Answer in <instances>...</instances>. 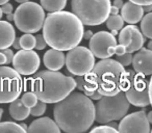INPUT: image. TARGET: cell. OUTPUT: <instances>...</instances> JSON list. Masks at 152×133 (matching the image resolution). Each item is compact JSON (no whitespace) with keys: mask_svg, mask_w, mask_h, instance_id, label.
Masks as SVG:
<instances>
[{"mask_svg":"<svg viewBox=\"0 0 152 133\" xmlns=\"http://www.w3.org/2000/svg\"><path fill=\"white\" fill-rule=\"evenodd\" d=\"M45 12L42 5L36 2L21 3L14 14V22L17 28L24 33H36L43 28Z\"/></svg>","mask_w":152,"mask_h":133,"instance_id":"7","label":"cell"},{"mask_svg":"<svg viewBox=\"0 0 152 133\" xmlns=\"http://www.w3.org/2000/svg\"><path fill=\"white\" fill-rule=\"evenodd\" d=\"M83 23L74 13H49L43 25V36L51 48L69 51L83 41Z\"/></svg>","mask_w":152,"mask_h":133,"instance_id":"2","label":"cell"},{"mask_svg":"<svg viewBox=\"0 0 152 133\" xmlns=\"http://www.w3.org/2000/svg\"><path fill=\"white\" fill-rule=\"evenodd\" d=\"M2 15H3V12H2V9H1V7H0V19L2 18Z\"/></svg>","mask_w":152,"mask_h":133,"instance_id":"51","label":"cell"},{"mask_svg":"<svg viewBox=\"0 0 152 133\" xmlns=\"http://www.w3.org/2000/svg\"><path fill=\"white\" fill-rule=\"evenodd\" d=\"M47 45L48 44H47L46 40H45L43 34H38V36H36V47H34V48H36L37 50H43V49L46 48Z\"/></svg>","mask_w":152,"mask_h":133,"instance_id":"31","label":"cell"},{"mask_svg":"<svg viewBox=\"0 0 152 133\" xmlns=\"http://www.w3.org/2000/svg\"><path fill=\"white\" fill-rule=\"evenodd\" d=\"M133 70L142 75H152V50L142 47L132 58Z\"/></svg>","mask_w":152,"mask_h":133,"instance_id":"15","label":"cell"},{"mask_svg":"<svg viewBox=\"0 0 152 133\" xmlns=\"http://www.w3.org/2000/svg\"><path fill=\"white\" fill-rule=\"evenodd\" d=\"M93 36H94V33L91 31V30H87V31H85V33H83V39L90 41V39H91Z\"/></svg>","mask_w":152,"mask_h":133,"instance_id":"39","label":"cell"},{"mask_svg":"<svg viewBox=\"0 0 152 133\" xmlns=\"http://www.w3.org/2000/svg\"><path fill=\"white\" fill-rule=\"evenodd\" d=\"M75 81H76V87L80 92H83L85 95H87L88 97H91L94 92L97 91V87L90 81V79L87 77V75L77 76L75 78Z\"/></svg>","mask_w":152,"mask_h":133,"instance_id":"21","label":"cell"},{"mask_svg":"<svg viewBox=\"0 0 152 133\" xmlns=\"http://www.w3.org/2000/svg\"><path fill=\"white\" fill-rule=\"evenodd\" d=\"M147 47H148V49H150V50H152V39H151V41H149V42H148Z\"/></svg>","mask_w":152,"mask_h":133,"instance_id":"46","label":"cell"},{"mask_svg":"<svg viewBox=\"0 0 152 133\" xmlns=\"http://www.w3.org/2000/svg\"><path fill=\"white\" fill-rule=\"evenodd\" d=\"M21 100L25 106H27V107H29V108H32L37 104V102L39 101V98L34 92L29 91V92H27V93L23 94Z\"/></svg>","mask_w":152,"mask_h":133,"instance_id":"27","label":"cell"},{"mask_svg":"<svg viewBox=\"0 0 152 133\" xmlns=\"http://www.w3.org/2000/svg\"><path fill=\"white\" fill-rule=\"evenodd\" d=\"M145 43V38L142 32L135 25H127L119 32V44L125 46L126 51L129 53L137 52L143 47Z\"/></svg>","mask_w":152,"mask_h":133,"instance_id":"14","label":"cell"},{"mask_svg":"<svg viewBox=\"0 0 152 133\" xmlns=\"http://www.w3.org/2000/svg\"><path fill=\"white\" fill-rule=\"evenodd\" d=\"M110 33H112L113 36H117L119 32H118V30H112V31H110Z\"/></svg>","mask_w":152,"mask_h":133,"instance_id":"47","label":"cell"},{"mask_svg":"<svg viewBox=\"0 0 152 133\" xmlns=\"http://www.w3.org/2000/svg\"><path fill=\"white\" fill-rule=\"evenodd\" d=\"M115 7H117L118 9H122V7L124 5V3H123L122 0H114V4Z\"/></svg>","mask_w":152,"mask_h":133,"instance_id":"40","label":"cell"},{"mask_svg":"<svg viewBox=\"0 0 152 133\" xmlns=\"http://www.w3.org/2000/svg\"><path fill=\"white\" fill-rule=\"evenodd\" d=\"M147 118H148V121H149L150 124H152V111H150L149 113H148Z\"/></svg>","mask_w":152,"mask_h":133,"instance_id":"45","label":"cell"},{"mask_svg":"<svg viewBox=\"0 0 152 133\" xmlns=\"http://www.w3.org/2000/svg\"><path fill=\"white\" fill-rule=\"evenodd\" d=\"M126 52H127V51H126V48H125L124 45H122V44L117 45L116 52H115V54H116V55H123L124 53H126Z\"/></svg>","mask_w":152,"mask_h":133,"instance_id":"34","label":"cell"},{"mask_svg":"<svg viewBox=\"0 0 152 133\" xmlns=\"http://www.w3.org/2000/svg\"><path fill=\"white\" fill-rule=\"evenodd\" d=\"M1 9H2L3 14H5V15H7V14L13 13L14 7H13V5H12L11 3L7 2V3H4V4L1 5Z\"/></svg>","mask_w":152,"mask_h":133,"instance_id":"33","label":"cell"},{"mask_svg":"<svg viewBox=\"0 0 152 133\" xmlns=\"http://www.w3.org/2000/svg\"><path fill=\"white\" fill-rule=\"evenodd\" d=\"M91 132H104V133H117L119 130L117 128H114L110 125H101V126L95 127L91 130Z\"/></svg>","mask_w":152,"mask_h":133,"instance_id":"29","label":"cell"},{"mask_svg":"<svg viewBox=\"0 0 152 133\" xmlns=\"http://www.w3.org/2000/svg\"><path fill=\"white\" fill-rule=\"evenodd\" d=\"M141 30L146 38L152 39V12L148 13L142 18Z\"/></svg>","mask_w":152,"mask_h":133,"instance_id":"23","label":"cell"},{"mask_svg":"<svg viewBox=\"0 0 152 133\" xmlns=\"http://www.w3.org/2000/svg\"><path fill=\"white\" fill-rule=\"evenodd\" d=\"M149 97H150V104L152 105V76L149 81Z\"/></svg>","mask_w":152,"mask_h":133,"instance_id":"41","label":"cell"},{"mask_svg":"<svg viewBox=\"0 0 152 133\" xmlns=\"http://www.w3.org/2000/svg\"><path fill=\"white\" fill-rule=\"evenodd\" d=\"M10 114L11 116L16 121H24L27 118L30 114V108L24 105L21 99L17 98L11 102L10 105Z\"/></svg>","mask_w":152,"mask_h":133,"instance_id":"20","label":"cell"},{"mask_svg":"<svg viewBox=\"0 0 152 133\" xmlns=\"http://www.w3.org/2000/svg\"><path fill=\"white\" fill-rule=\"evenodd\" d=\"M44 65L48 70L51 71H58L63 68L66 63V56L63 51L57 49H50L46 51L43 56Z\"/></svg>","mask_w":152,"mask_h":133,"instance_id":"17","label":"cell"},{"mask_svg":"<svg viewBox=\"0 0 152 133\" xmlns=\"http://www.w3.org/2000/svg\"><path fill=\"white\" fill-rule=\"evenodd\" d=\"M106 26L110 30H120L124 25V19L120 15H110V17L106 20Z\"/></svg>","mask_w":152,"mask_h":133,"instance_id":"24","label":"cell"},{"mask_svg":"<svg viewBox=\"0 0 152 133\" xmlns=\"http://www.w3.org/2000/svg\"><path fill=\"white\" fill-rule=\"evenodd\" d=\"M132 58H133V56L131 55V53H129V52L124 53L123 55H117V60L122 65H124V67H127V65H129L130 63H132Z\"/></svg>","mask_w":152,"mask_h":133,"instance_id":"30","label":"cell"},{"mask_svg":"<svg viewBox=\"0 0 152 133\" xmlns=\"http://www.w3.org/2000/svg\"><path fill=\"white\" fill-rule=\"evenodd\" d=\"M29 87L41 101L57 103L74 91L76 81L73 77L57 71L45 70L37 73L30 80Z\"/></svg>","mask_w":152,"mask_h":133,"instance_id":"3","label":"cell"},{"mask_svg":"<svg viewBox=\"0 0 152 133\" xmlns=\"http://www.w3.org/2000/svg\"><path fill=\"white\" fill-rule=\"evenodd\" d=\"M119 11H120V9H118L115 5L110 7V15H117V14H119Z\"/></svg>","mask_w":152,"mask_h":133,"instance_id":"42","label":"cell"},{"mask_svg":"<svg viewBox=\"0 0 152 133\" xmlns=\"http://www.w3.org/2000/svg\"><path fill=\"white\" fill-rule=\"evenodd\" d=\"M46 102L44 101H41V100H39L38 102H37V104L34 106L32 108H30V114H32L34 116H43V114L45 113V111H46Z\"/></svg>","mask_w":152,"mask_h":133,"instance_id":"28","label":"cell"},{"mask_svg":"<svg viewBox=\"0 0 152 133\" xmlns=\"http://www.w3.org/2000/svg\"><path fill=\"white\" fill-rule=\"evenodd\" d=\"M2 114H3V109L2 108H0V120H1V118H2Z\"/></svg>","mask_w":152,"mask_h":133,"instance_id":"50","label":"cell"},{"mask_svg":"<svg viewBox=\"0 0 152 133\" xmlns=\"http://www.w3.org/2000/svg\"><path fill=\"white\" fill-rule=\"evenodd\" d=\"M128 99L122 91L114 96H102L96 103L95 121L99 124H107L113 121L122 120L129 109Z\"/></svg>","mask_w":152,"mask_h":133,"instance_id":"6","label":"cell"},{"mask_svg":"<svg viewBox=\"0 0 152 133\" xmlns=\"http://www.w3.org/2000/svg\"><path fill=\"white\" fill-rule=\"evenodd\" d=\"M13 46H14V48L17 49V50H20V49H22L21 48V45H20V38H16L15 39V41H14V43H13Z\"/></svg>","mask_w":152,"mask_h":133,"instance_id":"37","label":"cell"},{"mask_svg":"<svg viewBox=\"0 0 152 133\" xmlns=\"http://www.w3.org/2000/svg\"><path fill=\"white\" fill-rule=\"evenodd\" d=\"M15 1H17V2H19V3H24V2L29 1V0H15Z\"/></svg>","mask_w":152,"mask_h":133,"instance_id":"48","label":"cell"},{"mask_svg":"<svg viewBox=\"0 0 152 133\" xmlns=\"http://www.w3.org/2000/svg\"><path fill=\"white\" fill-rule=\"evenodd\" d=\"M86 75L102 96H114L126 86L127 71L117 59H101Z\"/></svg>","mask_w":152,"mask_h":133,"instance_id":"4","label":"cell"},{"mask_svg":"<svg viewBox=\"0 0 152 133\" xmlns=\"http://www.w3.org/2000/svg\"><path fill=\"white\" fill-rule=\"evenodd\" d=\"M20 45L22 49L25 50H32L36 47V36L31 33H24L20 38Z\"/></svg>","mask_w":152,"mask_h":133,"instance_id":"26","label":"cell"},{"mask_svg":"<svg viewBox=\"0 0 152 133\" xmlns=\"http://www.w3.org/2000/svg\"><path fill=\"white\" fill-rule=\"evenodd\" d=\"M90 98H91L92 100H97V101H98V100H100L102 98V95L98 91H96V92H94L93 95H92Z\"/></svg>","mask_w":152,"mask_h":133,"instance_id":"36","label":"cell"},{"mask_svg":"<svg viewBox=\"0 0 152 133\" xmlns=\"http://www.w3.org/2000/svg\"><path fill=\"white\" fill-rule=\"evenodd\" d=\"M128 1L134 2V3H137V4L142 5V7L148 5V4H152V0H128Z\"/></svg>","mask_w":152,"mask_h":133,"instance_id":"35","label":"cell"},{"mask_svg":"<svg viewBox=\"0 0 152 133\" xmlns=\"http://www.w3.org/2000/svg\"><path fill=\"white\" fill-rule=\"evenodd\" d=\"M117 40L115 36L107 31H98L90 39L89 46L95 57L98 58H110L116 52Z\"/></svg>","mask_w":152,"mask_h":133,"instance_id":"11","label":"cell"},{"mask_svg":"<svg viewBox=\"0 0 152 133\" xmlns=\"http://www.w3.org/2000/svg\"><path fill=\"white\" fill-rule=\"evenodd\" d=\"M2 52L4 53L5 57H7V65H9V63H11L12 61H13V58H14V52L13 50H11V49L7 48V49H2Z\"/></svg>","mask_w":152,"mask_h":133,"instance_id":"32","label":"cell"},{"mask_svg":"<svg viewBox=\"0 0 152 133\" xmlns=\"http://www.w3.org/2000/svg\"><path fill=\"white\" fill-rule=\"evenodd\" d=\"M41 5L48 13H55L65 9L67 0H41Z\"/></svg>","mask_w":152,"mask_h":133,"instance_id":"22","label":"cell"},{"mask_svg":"<svg viewBox=\"0 0 152 133\" xmlns=\"http://www.w3.org/2000/svg\"><path fill=\"white\" fill-rule=\"evenodd\" d=\"M7 21H14V14L13 13L7 14Z\"/></svg>","mask_w":152,"mask_h":133,"instance_id":"44","label":"cell"},{"mask_svg":"<svg viewBox=\"0 0 152 133\" xmlns=\"http://www.w3.org/2000/svg\"><path fill=\"white\" fill-rule=\"evenodd\" d=\"M66 65L71 74L83 76L92 71L95 65V55L91 49L83 46H76L68 51Z\"/></svg>","mask_w":152,"mask_h":133,"instance_id":"10","label":"cell"},{"mask_svg":"<svg viewBox=\"0 0 152 133\" xmlns=\"http://www.w3.org/2000/svg\"><path fill=\"white\" fill-rule=\"evenodd\" d=\"M121 16L128 24H137L144 17V9L142 5L127 1L121 9Z\"/></svg>","mask_w":152,"mask_h":133,"instance_id":"16","label":"cell"},{"mask_svg":"<svg viewBox=\"0 0 152 133\" xmlns=\"http://www.w3.org/2000/svg\"><path fill=\"white\" fill-rule=\"evenodd\" d=\"M143 9H144V12H147V13H150V12L152 11V4L144 5Z\"/></svg>","mask_w":152,"mask_h":133,"instance_id":"43","label":"cell"},{"mask_svg":"<svg viewBox=\"0 0 152 133\" xmlns=\"http://www.w3.org/2000/svg\"><path fill=\"white\" fill-rule=\"evenodd\" d=\"M16 39L14 26L9 21H0V50L13 46Z\"/></svg>","mask_w":152,"mask_h":133,"instance_id":"19","label":"cell"},{"mask_svg":"<svg viewBox=\"0 0 152 133\" xmlns=\"http://www.w3.org/2000/svg\"><path fill=\"white\" fill-rule=\"evenodd\" d=\"M53 116L59 128L65 132H86L95 122V104L85 94L72 92L65 99L55 103Z\"/></svg>","mask_w":152,"mask_h":133,"instance_id":"1","label":"cell"},{"mask_svg":"<svg viewBox=\"0 0 152 133\" xmlns=\"http://www.w3.org/2000/svg\"><path fill=\"white\" fill-rule=\"evenodd\" d=\"M0 65H7V57H5L4 53L2 51L0 52Z\"/></svg>","mask_w":152,"mask_h":133,"instance_id":"38","label":"cell"},{"mask_svg":"<svg viewBox=\"0 0 152 133\" xmlns=\"http://www.w3.org/2000/svg\"><path fill=\"white\" fill-rule=\"evenodd\" d=\"M151 132H152V129H151Z\"/></svg>","mask_w":152,"mask_h":133,"instance_id":"52","label":"cell"},{"mask_svg":"<svg viewBox=\"0 0 152 133\" xmlns=\"http://www.w3.org/2000/svg\"><path fill=\"white\" fill-rule=\"evenodd\" d=\"M0 132H18L25 133L26 130L21 126V124H17L15 122H0Z\"/></svg>","mask_w":152,"mask_h":133,"instance_id":"25","label":"cell"},{"mask_svg":"<svg viewBox=\"0 0 152 133\" xmlns=\"http://www.w3.org/2000/svg\"><path fill=\"white\" fill-rule=\"evenodd\" d=\"M7 2H9V0H0V5L4 4V3H7Z\"/></svg>","mask_w":152,"mask_h":133,"instance_id":"49","label":"cell"},{"mask_svg":"<svg viewBox=\"0 0 152 133\" xmlns=\"http://www.w3.org/2000/svg\"><path fill=\"white\" fill-rule=\"evenodd\" d=\"M13 67L18 73L24 76L32 75L39 70L41 59L38 53L34 50H19L13 58Z\"/></svg>","mask_w":152,"mask_h":133,"instance_id":"12","label":"cell"},{"mask_svg":"<svg viewBox=\"0 0 152 133\" xmlns=\"http://www.w3.org/2000/svg\"><path fill=\"white\" fill-rule=\"evenodd\" d=\"M119 132H141L148 133L151 131L150 123L144 110L132 112L125 116L118 126Z\"/></svg>","mask_w":152,"mask_h":133,"instance_id":"13","label":"cell"},{"mask_svg":"<svg viewBox=\"0 0 152 133\" xmlns=\"http://www.w3.org/2000/svg\"><path fill=\"white\" fill-rule=\"evenodd\" d=\"M125 95L129 103L137 107H146L150 105L149 82L145 75L137 73L134 70L127 71V80L125 86Z\"/></svg>","mask_w":152,"mask_h":133,"instance_id":"8","label":"cell"},{"mask_svg":"<svg viewBox=\"0 0 152 133\" xmlns=\"http://www.w3.org/2000/svg\"><path fill=\"white\" fill-rule=\"evenodd\" d=\"M61 129L57 125L55 121L51 120L50 118H40L34 120L31 124L28 126L27 132H52V133H61Z\"/></svg>","mask_w":152,"mask_h":133,"instance_id":"18","label":"cell"},{"mask_svg":"<svg viewBox=\"0 0 152 133\" xmlns=\"http://www.w3.org/2000/svg\"><path fill=\"white\" fill-rule=\"evenodd\" d=\"M110 0H72L71 9L83 25L98 26L110 15Z\"/></svg>","mask_w":152,"mask_h":133,"instance_id":"5","label":"cell"},{"mask_svg":"<svg viewBox=\"0 0 152 133\" xmlns=\"http://www.w3.org/2000/svg\"><path fill=\"white\" fill-rule=\"evenodd\" d=\"M23 91V79L21 74L14 68L0 67V103H11L19 98Z\"/></svg>","mask_w":152,"mask_h":133,"instance_id":"9","label":"cell"}]
</instances>
